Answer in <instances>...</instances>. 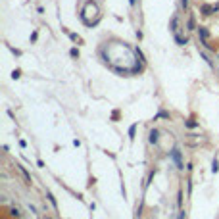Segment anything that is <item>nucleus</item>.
<instances>
[{"mask_svg":"<svg viewBox=\"0 0 219 219\" xmlns=\"http://www.w3.org/2000/svg\"><path fill=\"white\" fill-rule=\"evenodd\" d=\"M171 158H173V161L177 163V169H179V171H183V169H185V165H183V160H181L179 148H173V152H171Z\"/></svg>","mask_w":219,"mask_h":219,"instance_id":"obj_1","label":"nucleus"},{"mask_svg":"<svg viewBox=\"0 0 219 219\" xmlns=\"http://www.w3.org/2000/svg\"><path fill=\"white\" fill-rule=\"evenodd\" d=\"M158 140H160V131L158 129H152L148 135V142L150 144H158Z\"/></svg>","mask_w":219,"mask_h":219,"instance_id":"obj_2","label":"nucleus"},{"mask_svg":"<svg viewBox=\"0 0 219 219\" xmlns=\"http://www.w3.org/2000/svg\"><path fill=\"white\" fill-rule=\"evenodd\" d=\"M169 27H171V31H173V35L175 33H179L181 29H179V15L175 13L173 17H171V23H169Z\"/></svg>","mask_w":219,"mask_h":219,"instance_id":"obj_3","label":"nucleus"},{"mask_svg":"<svg viewBox=\"0 0 219 219\" xmlns=\"http://www.w3.org/2000/svg\"><path fill=\"white\" fill-rule=\"evenodd\" d=\"M17 169H19V171H21V175L25 177V183H27V185H33V179H31V175L27 173V169L23 167V165H17Z\"/></svg>","mask_w":219,"mask_h":219,"instance_id":"obj_4","label":"nucleus"},{"mask_svg":"<svg viewBox=\"0 0 219 219\" xmlns=\"http://www.w3.org/2000/svg\"><path fill=\"white\" fill-rule=\"evenodd\" d=\"M196 23H194V15H190V17H188V21H187V31H194V29H196Z\"/></svg>","mask_w":219,"mask_h":219,"instance_id":"obj_5","label":"nucleus"},{"mask_svg":"<svg viewBox=\"0 0 219 219\" xmlns=\"http://www.w3.org/2000/svg\"><path fill=\"white\" fill-rule=\"evenodd\" d=\"M198 35H200V39H202V42L208 39V31H206V27H198Z\"/></svg>","mask_w":219,"mask_h":219,"instance_id":"obj_6","label":"nucleus"},{"mask_svg":"<svg viewBox=\"0 0 219 219\" xmlns=\"http://www.w3.org/2000/svg\"><path fill=\"white\" fill-rule=\"evenodd\" d=\"M175 40H177L181 46H185L188 42V39H183V37H181V33H175Z\"/></svg>","mask_w":219,"mask_h":219,"instance_id":"obj_7","label":"nucleus"},{"mask_svg":"<svg viewBox=\"0 0 219 219\" xmlns=\"http://www.w3.org/2000/svg\"><path fill=\"white\" fill-rule=\"evenodd\" d=\"M135 133H136V123H133L129 127V138H135Z\"/></svg>","mask_w":219,"mask_h":219,"instance_id":"obj_8","label":"nucleus"},{"mask_svg":"<svg viewBox=\"0 0 219 219\" xmlns=\"http://www.w3.org/2000/svg\"><path fill=\"white\" fill-rule=\"evenodd\" d=\"M185 125H187L188 129H196V127H198V123H196V121H192V119H188V121H185Z\"/></svg>","mask_w":219,"mask_h":219,"instance_id":"obj_9","label":"nucleus"},{"mask_svg":"<svg viewBox=\"0 0 219 219\" xmlns=\"http://www.w3.org/2000/svg\"><path fill=\"white\" fill-rule=\"evenodd\" d=\"M217 171H219V161L213 160L212 161V173H217Z\"/></svg>","mask_w":219,"mask_h":219,"instance_id":"obj_10","label":"nucleus"},{"mask_svg":"<svg viewBox=\"0 0 219 219\" xmlns=\"http://www.w3.org/2000/svg\"><path fill=\"white\" fill-rule=\"evenodd\" d=\"M46 198L50 200V204H52V206H54V208H58V204H56V198H54V196H52L50 192H46Z\"/></svg>","mask_w":219,"mask_h":219,"instance_id":"obj_11","label":"nucleus"},{"mask_svg":"<svg viewBox=\"0 0 219 219\" xmlns=\"http://www.w3.org/2000/svg\"><path fill=\"white\" fill-rule=\"evenodd\" d=\"M10 215H12V217H19V210H17V208H12V210H10Z\"/></svg>","mask_w":219,"mask_h":219,"instance_id":"obj_12","label":"nucleus"},{"mask_svg":"<svg viewBox=\"0 0 219 219\" xmlns=\"http://www.w3.org/2000/svg\"><path fill=\"white\" fill-rule=\"evenodd\" d=\"M12 77H13V79H19V77H21V71H19V69H13V71H12Z\"/></svg>","mask_w":219,"mask_h":219,"instance_id":"obj_13","label":"nucleus"},{"mask_svg":"<svg viewBox=\"0 0 219 219\" xmlns=\"http://www.w3.org/2000/svg\"><path fill=\"white\" fill-rule=\"evenodd\" d=\"M177 204L183 206V190H179V194H177Z\"/></svg>","mask_w":219,"mask_h":219,"instance_id":"obj_14","label":"nucleus"},{"mask_svg":"<svg viewBox=\"0 0 219 219\" xmlns=\"http://www.w3.org/2000/svg\"><path fill=\"white\" fill-rule=\"evenodd\" d=\"M69 54L73 56V58H77V56H79V50H77V48H71V50H69Z\"/></svg>","mask_w":219,"mask_h":219,"instance_id":"obj_15","label":"nucleus"},{"mask_svg":"<svg viewBox=\"0 0 219 219\" xmlns=\"http://www.w3.org/2000/svg\"><path fill=\"white\" fill-rule=\"evenodd\" d=\"M181 6H183L185 10H187V8H188V0H181Z\"/></svg>","mask_w":219,"mask_h":219,"instance_id":"obj_16","label":"nucleus"},{"mask_svg":"<svg viewBox=\"0 0 219 219\" xmlns=\"http://www.w3.org/2000/svg\"><path fill=\"white\" fill-rule=\"evenodd\" d=\"M185 215H187V212H185V210H181V212H179V219H185Z\"/></svg>","mask_w":219,"mask_h":219,"instance_id":"obj_17","label":"nucleus"},{"mask_svg":"<svg viewBox=\"0 0 219 219\" xmlns=\"http://www.w3.org/2000/svg\"><path fill=\"white\" fill-rule=\"evenodd\" d=\"M37 40V31H33V35H31V42H35Z\"/></svg>","mask_w":219,"mask_h":219,"instance_id":"obj_18","label":"nucleus"},{"mask_svg":"<svg viewBox=\"0 0 219 219\" xmlns=\"http://www.w3.org/2000/svg\"><path fill=\"white\" fill-rule=\"evenodd\" d=\"M129 4H131V6H135V4H136V0H129Z\"/></svg>","mask_w":219,"mask_h":219,"instance_id":"obj_19","label":"nucleus"},{"mask_svg":"<svg viewBox=\"0 0 219 219\" xmlns=\"http://www.w3.org/2000/svg\"><path fill=\"white\" fill-rule=\"evenodd\" d=\"M46 219H52V217H46Z\"/></svg>","mask_w":219,"mask_h":219,"instance_id":"obj_20","label":"nucleus"}]
</instances>
